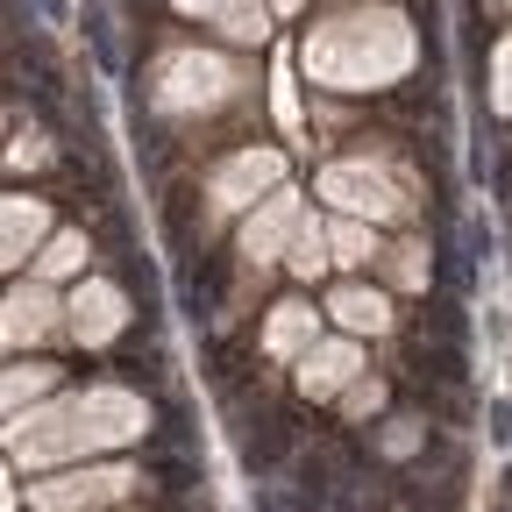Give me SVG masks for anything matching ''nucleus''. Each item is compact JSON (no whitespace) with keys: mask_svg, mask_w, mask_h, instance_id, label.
Here are the masks:
<instances>
[{"mask_svg":"<svg viewBox=\"0 0 512 512\" xmlns=\"http://www.w3.org/2000/svg\"><path fill=\"white\" fill-rule=\"evenodd\" d=\"M8 448H15V463L43 470V463H64V456H86V448H107L100 420H93V399H57L43 413H15L8 427Z\"/></svg>","mask_w":512,"mask_h":512,"instance_id":"f257e3e1","label":"nucleus"},{"mask_svg":"<svg viewBox=\"0 0 512 512\" xmlns=\"http://www.w3.org/2000/svg\"><path fill=\"white\" fill-rule=\"evenodd\" d=\"M136 470H72V477H50V484H29V498L43 512H86V505H114L128 498Z\"/></svg>","mask_w":512,"mask_h":512,"instance_id":"f03ea898","label":"nucleus"},{"mask_svg":"<svg viewBox=\"0 0 512 512\" xmlns=\"http://www.w3.org/2000/svg\"><path fill=\"white\" fill-rule=\"evenodd\" d=\"M320 192H328V200H335L342 214H370V221H392V214L406 207L399 192L384 185L377 171H363V164H335L328 178H320Z\"/></svg>","mask_w":512,"mask_h":512,"instance_id":"7ed1b4c3","label":"nucleus"},{"mask_svg":"<svg viewBox=\"0 0 512 512\" xmlns=\"http://www.w3.org/2000/svg\"><path fill=\"white\" fill-rule=\"evenodd\" d=\"M356 370H363V349L356 342H313L299 356V392L306 399H335V392L356 384Z\"/></svg>","mask_w":512,"mask_h":512,"instance_id":"20e7f679","label":"nucleus"},{"mask_svg":"<svg viewBox=\"0 0 512 512\" xmlns=\"http://www.w3.org/2000/svg\"><path fill=\"white\" fill-rule=\"evenodd\" d=\"M292 235H299V200L278 192V200H264L242 221V256H249V264H271L278 249H292Z\"/></svg>","mask_w":512,"mask_h":512,"instance_id":"39448f33","label":"nucleus"},{"mask_svg":"<svg viewBox=\"0 0 512 512\" xmlns=\"http://www.w3.org/2000/svg\"><path fill=\"white\" fill-rule=\"evenodd\" d=\"M121 320H128V299L114 292V285H79L72 292V335L86 342V349H100V342H114L121 335Z\"/></svg>","mask_w":512,"mask_h":512,"instance_id":"423d86ee","label":"nucleus"},{"mask_svg":"<svg viewBox=\"0 0 512 512\" xmlns=\"http://www.w3.org/2000/svg\"><path fill=\"white\" fill-rule=\"evenodd\" d=\"M278 150H242L221 178H214V207H249V192H264V185H278Z\"/></svg>","mask_w":512,"mask_h":512,"instance_id":"0eeeda50","label":"nucleus"},{"mask_svg":"<svg viewBox=\"0 0 512 512\" xmlns=\"http://www.w3.org/2000/svg\"><path fill=\"white\" fill-rule=\"evenodd\" d=\"M43 328H57V292L50 285H15L8 292V349L36 342Z\"/></svg>","mask_w":512,"mask_h":512,"instance_id":"6e6552de","label":"nucleus"},{"mask_svg":"<svg viewBox=\"0 0 512 512\" xmlns=\"http://www.w3.org/2000/svg\"><path fill=\"white\" fill-rule=\"evenodd\" d=\"M43 235H50V207L15 192V200H8V264H22V256H29Z\"/></svg>","mask_w":512,"mask_h":512,"instance_id":"1a4fd4ad","label":"nucleus"},{"mask_svg":"<svg viewBox=\"0 0 512 512\" xmlns=\"http://www.w3.org/2000/svg\"><path fill=\"white\" fill-rule=\"evenodd\" d=\"M328 313L342 320V328H356V335H363V328L377 335L384 320H392V306H384V292H363V285H342V292L328 299Z\"/></svg>","mask_w":512,"mask_h":512,"instance_id":"9d476101","label":"nucleus"},{"mask_svg":"<svg viewBox=\"0 0 512 512\" xmlns=\"http://www.w3.org/2000/svg\"><path fill=\"white\" fill-rule=\"evenodd\" d=\"M264 349H271V356L313 349V313H306V306H278V313H271V328H264Z\"/></svg>","mask_w":512,"mask_h":512,"instance_id":"9b49d317","label":"nucleus"},{"mask_svg":"<svg viewBox=\"0 0 512 512\" xmlns=\"http://www.w3.org/2000/svg\"><path fill=\"white\" fill-rule=\"evenodd\" d=\"M285 264H292L299 278H320V271L335 264V249H328V228H320V221H299V235H292V256H285Z\"/></svg>","mask_w":512,"mask_h":512,"instance_id":"f8f14e48","label":"nucleus"},{"mask_svg":"<svg viewBox=\"0 0 512 512\" xmlns=\"http://www.w3.org/2000/svg\"><path fill=\"white\" fill-rule=\"evenodd\" d=\"M43 392H57V363H15V370H8V413H22V406L43 399Z\"/></svg>","mask_w":512,"mask_h":512,"instance_id":"ddd939ff","label":"nucleus"},{"mask_svg":"<svg viewBox=\"0 0 512 512\" xmlns=\"http://www.w3.org/2000/svg\"><path fill=\"white\" fill-rule=\"evenodd\" d=\"M43 264V278H72V271H86V235H50V249L36 256Z\"/></svg>","mask_w":512,"mask_h":512,"instance_id":"4468645a","label":"nucleus"},{"mask_svg":"<svg viewBox=\"0 0 512 512\" xmlns=\"http://www.w3.org/2000/svg\"><path fill=\"white\" fill-rule=\"evenodd\" d=\"M328 249H335V264H370V256H377V235H370L363 221H342V228L328 235Z\"/></svg>","mask_w":512,"mask_h":512,"instance_id":"2eb2a0df","label":"nucleus"},{"mask_svg":"<svg viewBox=\"0 0 512 512\" xmlns=\"http://www.w3.org/2000/svg\"><path fill=\"white\" fill-rule=\"evenodd\" d=\"M342 406H349L356 420H363V413H377V406H384V384H349V392H342Z\"/></svg>","mask_w":512,"mask_h":512,"instance_id":"dca6fc26","label":"nucleus"},{"mask_svg":"<svg viewBox=\"0 0 512 512\" xmlns=\"http://www.w3.org/2000/svg\"><path fill=\"white\" fill-rule=\"evenodd\" d=\"M228 36H264V15H256L249 0H235V8H228Z\"/></svg>","mask_w":512,"mask_h":512,"instance_id":"f3484780","label":"nucleus"},{"mask_svg":"<svg viewBox=\"0 0 512 512\" xmlns=\"http://www.w3.org/2000/svg\"><path fill=\"white\" fill-rule=\"evenodd\" d=\"M420 271H427V264H420V249H399V278H406V285H420Z\"/></svg>","mask_w":512,"mask_h":512,"instance_id":"a211bd4d","label":"nucleus"},{"mask_svg":"<svg viewBox=\"0 0 512 512\" xmlns=\"http://www.w3.org/2000/svg\"><path fill=\"white\" fill-rule=\"evenodd\" d=\"M498 107H512V50L498 57Z\"/></svg>","mask_w":512,"mask_h":512,"instance_id":"6ab92c4d","label":"nucleus"},{"mask_svg":"<svg viewBox=\"0 0 512 512\" xmlns=\"http://www.w3.org/2000/svg\"><path fill=\"white\" fill-rule=\"evenodd\" d=\"M185 8H200V0H185Z\"/></svg>","mask_w":512,"mask_h":512,"instance_id":"aec40b11","label":"nucleus"}]
</instances>
